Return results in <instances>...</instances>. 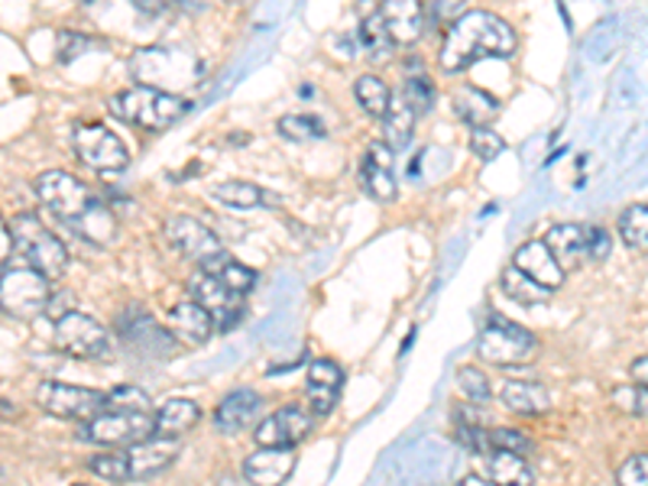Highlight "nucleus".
I'll return each instance as SVG.
<instances>
[{
    "label": "nucleus",
    "mask_w": 648,
    "mask_h": 486,
    "mask_svg": "<svg viewBox=\"0 0 648 486\" xmlns=\"http://www.w3.org/2000/svg\"><path fill=\"white\" fill-rule=\"evenodd\" d=\"M308 405L315 418L331 415V409L338 405V389H325V386H308Z\"/></svg>",
    "instance_id": "obj_47"
},
{
    "label": "nucleus",
    "mask_w": 648,
    "mask_h": 486,
    "mask_svg": "<svg viewBox=\"0 0 648 486\" xmlns=\"http://www.w3.org/2000/svg\"><path fill=\"white\" fill-rule=\"evenodd\" d=\"M166 241L172 243L185 259H192L201 272H215L231 259L221 238L211 228H205L201 221L185 218V215L166 221Z\"/></svg>",
    "instance_id": "obj_11"
},
{
    "label": "nucleus",
    "mask_w": 648,
    "mask_h": 486,
    "mask_svg": "<svg viewBox=\"0 0 648 486\" xmlns=\"http://www.w3.org/2000/svg\"><path fill=\"white\" fill-rule=\"evenodd\" d=\"M188 295L195 305H201L215 325V331H231L234 325H241L244 318V295H237L234 289H228L215 272H195L188 282Z\"/></svg>",
    "instance_id": "obj_14"
},
{
    "label": "nucleus",
    "mask_w": 648,
    "mask_h": 486,
    "mask_svg": "<svg viewBox=\"0 0 648 486\" xmlns=\"http://www.w3.org/2000/svg\"><path fill=\"white\" fill-rule=\"evenodd\" d=\"M377 13L387 26L392 46H415L421 39V33L428 29L425 3H418V0H389Z\"/></svg>",
    "instance_id": "obj_16"
},
{
    "label": "nucleus",
    "mask_w": 648,
    "mask_h": 486,
    "mask_svg": "<svg viewBox=\"0 0 648 486\" xmlns=\"http://www.w3.org/2000/svg\"><path fill=\"white\" fill-rule=\"evenodd\" d=\"M344 373L334 361H315L308 366V386H325V389H338L341 392Z\"/></svg>",
    "instance_id": "obj_44"
},
{
    "label": "nucleus",
    "mask_w": 648,
    "mask_h": 486,
    "mask_svg": "<svg viewBox=\"0 0 648 486\" xmlns=\"http://www.w3.org/2000/svg\"><path fill=\"white\" fill-rule=\"evenodd\" d=\"M613 402H616L623 412L636 415V418H648V392L646 389H639V386H623V389H613Z\"/></svg>",
    "instance_id": "obj_42"
},
{
    "label": "nucleus",
    "mask_w": 648,
    "mask_h": 486,
    "mask_svg": "<svg viewBox=\"0 0 648 486\" xmlns=\"http://www.w3.org/2000/svg\"><path fill=\"white\" fill-rule=\"evenodd\" d=\"M620 486H648V454H633L616 471Z\"/></svg>",
    "instance_id": "obj_43"
},
{
    "label": "nucleus",
    "mask_w": 648,
    "mask_h": 486,
    "mask_svg": "<svg viewBox=\"0 0 648 486\" xmlns=\"http://www.w3.org/2000/svg\"><path fill=\"white\" fill-rule=\"evenodd\" d=\"M454 114L464 123H470L474 130L477 126H490L500 118V101L490 92H484V88L464 85V88L454 92Z\"/></svg>",
    "instance_id": "obj_25"
},
{
    "label": "nucleus",
    "mask_w": 648,
    "mask_h": 486,
    "mask_svg": "<svg viewBox=\"0 0 648 486\" xmlns=\"http://www.w3.org/2000/svg\"><path fill=\"white\" fill-rule=\"evenodd\" d=\"M52 302V285L33 266H3L0 269V312L20 321L46 315Z\"/></svg>",
    "instance_id": "obj_6"
},
{
    "label": "nucleus",
    "mask_w": 648,
    "mask_h": 486,
    "mask_svg": "<svg viewBox=\"0 0 648 486\" xmlns=\"http://www.w3.org/2000/svg\"><path fill=\"white\" fill-rule=\"evenodd\" d=\"M538 351V341L528 328H522L516 321H506V318H490L477 338V357L484 364L497 366H513L531 361Z\"/></svg>",
    "instance_id": "obj_10"
},
{
    "label": "nucleus",
    "mask_w": 648,
    "mask_h": 486,
    "mask_svg": "<svg viewBox=\"0 0 648 486\" xmlns=\"http://www.w3.org/2000/svg\"><path fill=\"white\" fill-rule=\"evenodd\" d=\"M360 39H364V46H367V52H370V59L374 62H387L389 56H392V39H389L387 26H383V20H380V13H370L367 20H364V26H360Z\"/></svg>",
    "instance_id": "obj_34"
},
{
    "label": "nucleus",
    "mask_w": 648,
    "mask_h": 486,
    "mask_svg": "<svg viewBox=\"0 0 648 486\" xmlns=\"http://www.w3.org/2000/svg\"><path fill=\"white\" fill-rule=\"evenodd\" d=\"M516 29L490 10H464L441 39L438 62L444 72H467L484 59H510L516 52Z\"/></svg>",
    "instance_id": "obj_1"
},
{
    "label": "nucleus",
    "mask_w": 648,
    "mask_h": 486,
    "mask_svg": "<svg viewBox=\"0 0 648 486\" xmlns=\"http://www.w3.org/2000/svg\"><path fill=\"white\" fill-rule=\"evenodd\" d=\"M629 376H633V382H636L639 389H646L648 392V357H636L633 366H629Z\"/></svg>",
    "instance_id": "obj_49"
},
{
    "label": "nucleus",
    "mask_w": 648,
    "mask_h": 486,
    "mask_svg": "<svg viewBox=\"0 0 648 486\" xmlns=\"http://www.w3.org/2000/svg\"><path fill=\"white\" fill-rule=\"evenodd\" d=\"M78 435L88 445H98L108 451H124L139 441L156 438V418L149 412H105V415L85 422Z\"/></svg>",
    "instance_id": "obj_9"
},
{
    "label": "nucleus",
    "mask_w": 648,
    "mask_h": 486,
    "mask_svg": "<svg viewBox=\"0 0 648 486\" xmlns=\"http://www.w3.org/2000/svg\"><path fill=\"white\" fill-rule=\"evenodd\" d=\"M72 146H75L78 159H82L88 169H95V172H121V169H127V146H124V139H121L111 126H105V123H78L75 133H72Z\"/></svg>",
    "instance_id": "obj_13"
},
{
    "label": "nucleus",
    "mask_w": 648,
    "mask_h": 486,
    "mask_svg": "<svg viewBox=\"0 0 648 486\" xmlns=\"http://www.w3.org/2000/svg\"><path fill=\"white\" fill-rule=\"evenodd\" d=\"M108 412H149V396L136 386H118L108 392Z\"/></svg>",
    "instance_id": "obj_41"
},
{
    "label": "nucleus",
    "mask_w": 648,
    "mask_h": 486,
    "mask_svg": "<svg viewBox=\"0 0 648 486\" xmlns=\"http://www.w3.org/2000/svg\"><path fill=\"white\" fill-rule=\"evenodd\" d=\"M13 234V250L26 259V266H33L36 272H42L46 279H56L69 269V250L59 241L36 215H16L10 224Z\"/></svg>",
    "instance_id": "obj_5"
},
{
    "label": "nucleus",
    "mask_w": 648,
    "mask_h": 486,
    "mask_svg": "<svg viewBox=\"0 0 648 486\" xmlns=\"http://www.w3.org/2000/svg\"><path fill=\"white\" fill-rule=\"evenodd\" d=\"M75 486H91V484H75Z\"/></svg>",
    "instance_id": "obj_53"
},
{
    "label": "nucleus",
    "mask_w": 648,
    "mask_h": 486,
    "mask_svg": "<svg viewBox=\"0 0 648 486\" xmlns=\"http://www.w3.org/2000/svg\"><path fill=\"white\" fill-rule=\"evenodd\" d=\"M545 246L551 250V256L558 259V266L564 272L580 269L584 263H590V238H587V224H558L548 231Z\"/></svg>",
    "instance_id": "obj_20"
},
{
    "label": "nucleus",
    "mask_w": 648,
    "mask_h": 486,
    "mask_svg": "<svg viewBox=\"0 0 648 486\" xmlns=\"http://www.w3.org/2000/svg\"><path fill=\"white\" fill-rule=\"evenodd\" d=\"M513 266L522 276H528L531 282H538L548 292H558L564 285V269L558 266V259L551 256V250L545 241H528L513 253Z\"/></svg>",
    "instance_id": "obj_18"
},
{
    "label": "nucleus",
    "mask_w": 648,
    "mask_h": 486,
    "mask_svg": "<svg viewBox=\"0 0 648 486\" xmlns=\"http://www.w3.org/2000/svg\"><path fill=\"white\" fill-rule=\"evenodd\" d=\"M279 133L285 139H292V143H308V139H325L328 136L325 123L318 121V118H311V114H289V118H282L279 121Z\"/></svg>",
    "instance_id": "obj_35"
},
{
    "label": "nucleus",
    "mask_w": 648,
    "mask_h": 486,
    "mask_svg": "<svg viewBox=\"0 0 648 486\" xmlns=\"http://www.w3.org/2000/svg\"><path fill=\"white\" fill-rule=\"evenodd\" d=\"M620 238L629 250L648 253V205H629L620 215Z\"/></svg>",
    "instance_id": "obj_31"
},
{
    "label": "nucleus",
    "mask_w": 648,
    "mask_h": 486,
    "mask_svg": "<svg viewBox=\"0 0 648 486\" xmlns=\"http://www.w3.org/2000/svg\"><path fill=\"white\" fill-rule=\"evenodd\" d=\"M36 402H39V409H46L49 415L75 418V422H91V418H98V415L108 412V392L85 389V386H72V382H59V379L39 382Z\"/></svg>",
    "instance_id": "obj_12"
},
{
    "label": "nucleus",
    "mask_w": 648,
    "mask_h": 486,
    "mask_svg": "<svg viewBox=\"0 0 648 486\" xmlns=\"http://www.w3.org/2000/svg\"><path fill=\"white\" fill-rule=\"evenodd\" d=\"M454 435H457V441H461L467 451L484 454V458L490 454V428H484V425H457Z\"/></svg>",
    "instance_id": "obj_45"
},
{
    "label": "nucleus",
    "mask_w": 648,
    "mask_h": 486,
    "mask_svg": "<svg viewBox=\"0 0 648 486\" xmlns=\"http://www.w3.org/2000/svg\"><path fill=\"white\" fill-rule=\"evenodd\" d=\"M457 486H497V484H490V481H487V477H480V474H467V477H464Z\"/></svg>",
    "instance_id": "obj_51"
},
{
    "label": "nucleus",
    "mask_w": 648,
    "mask_h": 486,
    "mask_svg": "<svg viewBox=\"0 0 648 486\" xmlns=\"http://www.w3.org/2000/svg\"><path fill=\"white\" fill-rule=\"evenodd\" d=\"M412 126H415V111L402 101V98H395L392 105H389L387 118H383V143H387L392 153H399V149H405L408 143H412Z\"/></svg>",
    "instance_id": "obj_28"
},
{
    "label": "nucleus",
    "mask_w": 648,
    "mask_h": 486,
    "mask_svg": "<svg viewBox=\"0 0 648 486\" xmlns=\"http://www.w3.org/2000/svg\"><path fill=\"white\" fill-rule=\"evenodd\" d=\"M182 445L175 438H149L139 441L124 451H108L91 458V474L108 481V484H133V481H149L156 474H162L175 458H179Z\"/></svg>",
    "instance_id": "obj_2"
},
{
    "label": "nucleus",
    "mask_w": 648,
    "mask_h": 486,
    "mask_svg": "<svg viewBox=\"0 0 648 486\" xmlns=\"http://www.w3.org/2000/svg\"><path fill=\"white\" fill-rule=\"evenodd\" d=\"M36 195H39L42 208L52 211L65 228L78 224V221L98 205V198L91 195V189H88L78 175L62 172V169L42 172V175L36 179Z\"/></svg>",
    "instance_id": "obj_7"
},
{
    "label": "nucleus",
    "mask_w": 648,
    "mask_h": 486,
    "mask_svg": "<svg viewBox=\"0 0 648 486\" xmlns=\"http://www.w3.org/2000/svg\"><path fill=\"white\" fill-rule=\"evenodd\" d=\"M354 95L360 101V108L370 114V118H387L389 105H392V92L380 75H360L357 85H354Z\"/></svg>",
    "instance_id": "obj_29"
},
{
    "label": "nucleus",
    "mask_w": 648,
    "mask_h": 486,
    "mask_svg": "<svg viewBox=\"0 0 648 486\" xmlns=\"http://www.w3.org/2000/svg\"><path fill=\"white\" fill-rule=\"evenodd\" d=\"M457 386L461 392L474 402V405H487L493 399V389H490V379L480 366H461L457 369Z\"/></svg>",
    "instance_id": "obj_36"
},
{
    "label": "nucleus",
    "mask_w": 648,
    "mask_h": 486,
    "mask_svg": "<svg viewBox=\"0 0 648 486\" xmlns=\"http://www.w3.org/2000/svg\"><path fill=\"white\" fill-rule=\"evenodd\" d=\"M503 409L516 412V415H541L551 409V396L541 382H531V379H506L500 389H497Z\"/></svg>",
    "instance_id": "obj_24"
},
{
    "label": "nucleus",
    "mask_w": 648,
    "mask_h": 486,
    "mask_svg": "<svg viewBox=\"0 0 648 486\" xmlns=\"http://www.w3.org/2000/svg\"><path fill=\"white\" fill-rule=\"evenodd\" d=\"M215 276L228 285V289H234L237 295H250L254 292V285H257V272L254 269H247L244 263H237V259H228L221 269H215Z\"/></svg>",
    "instance_id": "obj_38"
},
{
    "label": "nucleus",
    "mask_w": 648,
    "mask_h": 486,
    "mask_svg": "<svg viewBox=\"0 0 648 486\" xmlns=\"http://www.w3.org/2000/svg\"><path fill=\"white\" fill-rule=\"evenodd\" d=\"M412 111H415V118H421V114H428L431 111V105H435V92H431V82L428 78H421V75H415V78H408L405 85H402V95H399Z\"/></svg>",
    "instance_id": "obj_39"
},
{
    "label": "nucleus",
    "mask_w": 648,
    "mask_h": 486,
    "mask_svg": "<svg viewBox=\"0 0 648 486\" xmlns=\"http://www.w3.org/2000/svg\"><path fill=\"white\" fill-rule=\"evenodd\" d=\"M490 451H506V454L528 458L535 451V441L518 428H490Z\"/></svg>",
    "instance_id": "obj_37"
},
{
    "label": "nucleus",
    "mask_w": 648,
    "mask_h": 486,
    "mask_svg": "<svg viewBox=\"0 0 648 486\" xmlns=\"http://www.w3.org/2000/svg\"><path fill=\"white\" fill-rule=\"evenodd\" d=\"M166 331H169L175 341H182V344H205V341L215 335V325H211L208 312L188 299V302H179V305L169 312Z\"/></svg>",
    "instance_id": "obj_23"
},
{
    "label": "nucleus",
    "mask_w": 648,
    "mask_h": 486,
    "mask_svg": "<svg viewBox=\"0 0 648 486\" xmlns=\"http://www.w3.org/2000/svg\"><path fill=\"white\" fill-rule=\"evenodd\" d=\"M72 231L91 243H111V238H114V215H111V208H105L98 202L78 224H72Z\"/></svg>",
    "instance_id": "obj_32"
},
{
    "label": "nucleus",
    "mask_w": 648,
    "mask_h": 486,
    "mask_svg": "<svg viewBox=\"0 0 648 486\" xmlns=\"http://www.w3.org/2000/svg\"><path fill=\"white\" fill-rule=\"evenodd\" d=\"M503 292L513 299V302H518V305H541V302H548L554 292H548V289H541L538 282H531L528 276H522L516 266L510 263L506 269H503Z\"/></svg>",
    "instance_id": "obj_30"
},
{
    "label": "nucleus",
    "mask_w": 648,
    "mask_h": 486,
    "mask_svg": "<svg viewBox=\"0 0 648 486\" xmlns=\"http://www.w3.org/2000/svg\"><path fill=\"white\" fill-rule=\"evenodd\" d=\"M13 418H16V405L0 402V422H13Z\"/></svg>",
    "instance_id": "obj_52"
},
{
    "label": "nucleus",
    "mask_w": 648,
    "mask_h": 486,
    "mask_svg": "<svg viewBox=\"0 0 648 486\" xmlns=\"http://www.w3.org/2000/svg\"><path fill=\"white\" fill-rule=\"evenodd\" d=\"M295 467V451L289 448H259L244 461V477L254 486H282Z\"/></svg>",
    "instance_id": "obj_22"
},
{
    "label": "nucleus",
    "mask_w": 648,
    "mask_h": 486,
    "mask_svg": "<svg viewBox=\"0 0 648 486\" xmlns=\"http://www.w3.org/2000/svg\"><path fill=\"white\" fill-rule=\"evenodd\" d=\"M91 46V39L88 36H82V33H72V29H65V33H59V62H75L85 49Z\"/></svg>",
    "instance_id": "obj_46"
},
{
    "label": "nucleus",
    "mask_w": 648,
    "mask_h": 486,
    "mask_svg": "<svg viewBox=\"0 0 648 486\" xmlns=\"http://www.w3.org/2000/svg\"><path fill=\"white\" fill-rule=\"evenodd\" d=\"M315 428V415L302 405H282L257 425L259 448H289L295 451Z\"/></svg>",
    "instance_id": "obj_15"
},
{
    "label": "nucleus",
    "mask_w": 648,
    "mask_h": 486,
    "mask_svg": "<svg viewBox=\"0 0 648 486\" xmlns=\"http://www.w3.org/2000/svg\"><path fill=\"white\" fill-rule=\"evenodd\" d=\"M121 338L127 341L130 348L149 354V357H162L172 351V335L166 328H159L146 312H130L121 318Z\"/></svg>",
    "instance_id": "obj_21"
},
{
    "label": "nucleus",
    "mask_w": 648,
    "mask_h": 486,
    "mask_svg": "<svg viewBox=\"0 0 648 486\" xmlns=\"http://www.w3.org/2000/svg\"><path fill=\"white\" fill-rule=\"evenodd\" d=\"M360 182L367 189L370 198L377 202H392L399 195V182H395V166H392V149L387 143H370L360 162Z\"/></svg>",
    "instance_id": "obj_17"
},
{
    "label": "nucleus",
    "mask_w": 648,
    "mask_h": 486,
    "mask_svg": "<svg viewBox=\"0 0 648 486\" xmlns=\"http://www.w3.org/2000/svg\"><path fill=\"white\" fill-rule=\"evenodd\" d=\"M262 412V396L254 389H234L228 392L218 409H215V428L224 435H237L244 428H250Z\"/></svg>",
    "instance_id": "obj_19"
},
{
    "label": "nucleus",
    "mask_w": 648,
    "mask_h": 486,
    "mask_svg": "<svg viewBox=\"0 0 648 486\" xmlns=\"http://www.w3.org/2000/svg\"><path fill=\"white\" fill-rule=\"evenodd\" d=\"M156 418V438H182L188 435L198 418H201V409L192 402V399H169L159 405V412L152 415Z\"/></svg>",
    "instance_id": "obj_26"
},
{
    "label": "nucleus",
    "mask_w": 648,
    "mask_h": 486,
    "mask_svg": "<svg viewBox=\"0 0 648 486\" xmlns=\"http://www.w3.org/2000/svg\"><path fill=\"white\" fill-rule=\"evenodd\" d=\"M52 341L62 354H69L75 361H101L114 348L108 328L85 312H65L62 318H56Z\"/></svg>",
    "instance_id": "obj_8"
},
{
    "label": "nucleus",
    "mask_w": 648,
    "mask_h": 486,
    "mask_svg": "<svg viewBox=\"0 0 648 486\" xmlns=\"http://www.w3.org/2000/svg\"><path fill=\"white\" fill-rule=\"evenodd\" d=\"M221 205H231V208H257L259 202L266 198L262 189L254 185V182H221L215 192H211Z\"/></svg>",
    "instance_id": "obj_33"
},
{
    "label": "nucleus",
    "mask_w": 648,
    "mask_h": 486,
    "mask_svg": "<svg viewBox=\"0 0 648 486\" xmlns=\"http://www.w3.org/2000/svg\"><path fill=\"white\" fill-rule=\"evenodd\" d=\"M587 238H590V263H603L613 253V238H610L607 228L587 224Z\"/></svg>",
    "instance_id": "obj_48"
},
{
    "label": "nucleus",
    "mask_w": 648,
    "mask_h": 486,
    "mask_svg": "<svg viewBox=\"0 0 648 486\" xmlns=\"http://www.w3.org/2000/svg\"><path fill=\"white\" fill-rule=\"evenodd\" d=\"M130 72L143 88H156L166 95H179L185 88H192L201 75V62L185 52V49H172V46H149L139 49L130 59Z\"/></svg>",
    "instance_id": "obj_3"
},
{
    "label": "nucleus",
    "mask_w": 648,
    "mask_h": 486,
    "mask_svg": "<svg viewBox=\"0 0 648 486\" xmlns=\"http://www.w3.org/2000/svg\"><path fill=\"white\" fill-rule=\"evenodd\" d=\"M10 253H13V234H10V228L3 224V218H0V269H3V263L10 259Z\"/></svg>",
    "instance_id": "obj_50"
},
{
    "label": "nucleus",
    "mask_w": 648,
    "mask_h": 486,
    "mask_svg": "<svg viewBox=\"0 0 648 486\" xmlns=\"http://www.w3.org/2000/svg\"><path fill=\"white\" fill-rule=\"evenodd\" d=\"M484 477L497 486L535 484V474H531L528 461L518 458V454H506V451H490V454H487V471H484Z\"/></svg>",
    "instance_id": "obj_27"
},
{
    "label": "nucleus",
    "mask_w": 648,
    "mask_h": 486,
    "mask_svg": "<svg viewBox=\"0 0 648 486\" xmlns=\"http://www.w3.org/2000/svg\"><path fill=\"white\" fill-rule=\"evenodd\" d=\"M470 149H474V156H480L484 162H493V159H500V153L506 149V139H503L493 126H477V130H470Z\"/></svg>",
    "instance_id": "obj_40"
},
{
    "label": "nucleus",
    "mask_w": 648,
    "mask_h": 486,
    "mask_svg": "<svg viewBox=\"0 0 648 486\" xmlns=\"http://www.w3.org/2000/svg\"><path fill=\"white\" fill-rule=\"evenodd\" d=\"M111 114L118 121L130 123V126H139V130H166L179 121L185 111H188V101L179 98V95H166V92H156V88H143V85H133L127 92L114 95L108 101Z\"/></svg>",
    "instance_id": "obj_4"
}]
</instances>
